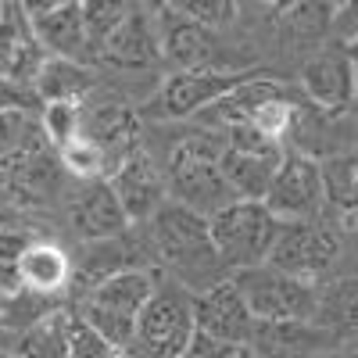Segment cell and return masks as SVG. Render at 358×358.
Listing matches in <instances>:
<instances>
[{"label":"cell","instance_id":"obj_18","mask_svg":"<svg viewBox=\"0 0 358 358\" xmlns=\"http://www.w3.org/2000/svg\"><path fill=\"white\" fill-rule=\"evenodd\" d=\"M301 83H305V94L319 108H330V111L348 108L355 101V65L348 57V47L344 50H322V54L308 57Z\"/></svg>","mask_w":358,"mask_h":358},{"label":"cell","instance_id":"obj_37","mask_svg":"<svg viewBox=\"0 0 358 358\" xmlns=\"http://www.w3.org/2000/svg\"><path fill=\"white\" fill-rule=\"evenodd\" d=\"M236 358H258V355H255L251 348H241V351H236Z\"/></svg>","mask_w":358,"mask_h":358},{"label":"cell","instance_id":"obj_35","mask_svg":"<svg viewBox=\"0 0 358 358\" xmlns=\"http://www.w3.org/2000/svg\"><path fill=\"white\" fill-rule=\"evenodd\" d=\"M15 334H8V330H0V358H4V355H11L15 351Z\"/></svg>","mask_w":358,"mask_h":358},{"label":"cell","instance_id":"obj_16","mask_svg":"<svg viewBox=\"0 0 358 358\" xmlns=\"http://www.w3.org/2000/svg\"><path fill=\"white\" fill-rule=\"evenodd\" d=\"M72 226L79 233V241L97 244V241H115V236L129 233L133 222L108 179H94L72 201Z\"/></svg>","mask_w":358,"mask_h":358},{"label":"cell","instance_id":"obj_12","mask_svg":"<svg viewBox=\"0 0 358 358\" xmlns=\"http://www.w3.org/2000/svg\"><path fill=\"white\" fill-rule=\"evenodd\" d=\"M29 18L36 25V36L47 50V57L57 62H76L90 65V36H86V18L83 4H25Z\"/></svg>","mask_w":358,"mask_h":358},{"label":"cell","instance_id":"obj_14","mask_svg":"<svg viewBox=\"0 0 358 358\" xmlns=\"http://www.w3.org/2000/svg\"><path fill=\"white\" fill-rule=\"evenodd\" d=\"M244 86V76L236 72H172L162 86V111L169 118H187L197 111H212L219 101H226L233 90Z\"/></svg>","mask_w":358,"mask_h":358},{"label":"cell","instance_id":"obj_3","mask_svg":"<svg viewBox=\"0 0 358 358\" xmlns=\"http://www.w3.org/2000/svg\"><path fill=\"white\" fill-rule=\"evenodd\" d=\"M155 287H158V276L151 268H126V273H118V276H111V280H104L90 290L79 301V315L94 326L111 348H118L126 355Z\"/></svg>","mask_w":358,"mask_h":358},{"label":"cell","instance_id":"obj_1","mask_svg":"<svg viewBox=\"0 0 358 358\" xmlns=\"http://www.w3.org/2000/svg\"><path fill=\"white\" fill-rule=\"evenodd\" d=\"M147 241H151L155 262L165 268V276L190 287L194 294L229 280V268L222 265L212 241V222L172 201L147 222Z\"/></svg>","mask_w":358,"mask_h":358},{"label":"cell","instance_id":"obj_32","mask_svg":"<svg viewBox=\"0 0 358 358\" xmlns=\"http://www.w3.org/2000/svg\"><path fill=\"white\" fill-rule=\"evenodd\" d=\"M183 15H190L194 22H201L204 29H222V25H229L233 22V15H236V8L233 4H176Z\"/></svg>","mask_w":358,"mask_h":358},{"label":"cell","instance_id":"obj_24","mask_svg":"<svg viewBox=\"0 0 358 358\" xmlns=\"http://www.w3.org/2000/svg\"><path fill=\"white\" fill-rule=\"evenodd\" d=\"M90 86V72L86 65H76V62H57V57H50V62L43 65L40 79H36V94L43 104L50 101H76L86 94Z\"/></svg>","mask_w":358,"mask_h":358},{"label":"cell","instance_id":"obj_23","mask_svg":"<svg viewBox=\"0 0 358 358\" xmlns=\"http://www.w3.org/2000/svg\"><path fill=\"white\" fill-rule=\"evenodd\" d=\"M15 355L18 358H72L69 355V312L57 308L43 322H36V326H29L25 334H18Z\"/></svg>","mask_w":358,"mask_h":358},{"label":"cell","instance_id":"obj_31","mask_svg":"<svg viewBox=\"0 0 358 358\" xmlns=\"http://www.w3.org/2000/svg\"><path fill=\"white\" fill-rule=\"evenodd\" d=\"M43 101L36 94V86H25L15 79L0 76V111H40Z\"/></svg>","mask_w":358,"mask_h":358},{"label":"cell","instance_id":"obj_2","mask_svg":"<svg viewBox=\"0 0 358 358\" xmlns=\"http://www.w3.org/2000/svg\"><path fill=\"white\" fill-rule=\"evenodd\" d=\"M194 337H197V294L162 276L136 322V337L122 358H183Z\"/></svg>","mask_w":358,"mask_h":358},{"label":"cell","instance_id":"obj_17","mask_svg":"<svg viewBox=\"0 0 358 358\" xmlns=\"http://www.w3.org/2000/svg\"><path fill=\"white\" fill-rule=\"evenodd\" d=\"M248 348L258 358H315L341 344L315 322H255Z\"/></svg>","mask_w":358,"mask_h":358},{"label":"cell","instance_id":"obj_19","mask_svg":"<svg viewBox=\"0 0 358 358\" xmlns=\"http://www.w3.org/2000/svg\"><path fill=\"white\" fill-rule=\"evenodd\" d=\"M136 133H140L136 129V115L129 108H122V104H97L94 111L83 115V136L94 140L115 169L140 151Z\"/></svg>","mask_w":358,"mask_h":358},{"label":"cell","instance_id":"obj_39","mask_svg":"<svg viewBox=\"0 0 358 358\" xmlns=\"http://www.w3.org/2000/svg\"><path fill=\"white\" fill-rule=\"evenodd\" d=\"M4 358H18V355H15V351H11V355H4Z\"/></svg>","mask_w":358,"mask_h":358},{"label":"cell","instance_id":"obj_20","mask_svg":"<svg viewBox=\"0 0 358 358\" xmlns=\"http://www.w3.org/2000/svg\"><path fill=\"white\" fill-rule=\"evenodd\" d=\"M315 326L341 348H358V276H341L319 287Z\"/></svg>","mask_w":358,"mask_h":358},{"label":"cell","instance_id":"obj_15","mask_svg":"<svg viewBox=\"0 0 358 358\" xmlns=\"http://www.w3.org/2000/svg\"><path fill=\"white\" fill-rule=\"evenodd\" d=\"M158 29H162V50L176 65V72H208L215 69V50L219 40L212 29H204L190 15H183L176 4L158 11Z\"/></svg>","mask_w":358,"mask_h":358},{"label":"cell","instance_id":"obj_38","mask_svg":"<svg viewBox=\"0 0 358 358\" xmlns=\"http://www.w3.org/2000/svg\"><path fill=\"white\" fill-rule=\"evenodd\" d=\"M355 255H358V229H355Z\"/></svg>","mask_w":358,"mask_h":358},{"label":"cell","instance_id":"obj_10","mask_svg":"<svg viewBox=\"0 0 358 358\" xmlns=\"http://www.w3.org/2000/svg\"><path fill=\"white\" fill-rule=\"evenodd\" d=\"M197 334L229 348H248L255 334V315L233 280H222L197 294Z\"/></svg>","mask_w":358,"mask_h":358},{"label":"cell","instance_id":"obj_36","mask_svg":"<svg viewBox=\"0 0 358 358\" xmlns=\"http://www.w3.org/2000/svg\"><path fill=\"white\" fill-rule=\"evenodd\" d=\"M348 57H351V65H355V97H358V40L348 43Z\"/></svg>","mask_w":358,"mask_h":358},{"label":"cell","instance_id":"obj_11","mask_svg":"<svg viewBox=\"0 0 358 358\" xmlns=\"http://www.w3.org/2000/svg\"><path fill=\"white\" fill-rule=\"evenodd\" d=\"M50 62L36 25L29 18L25 4H4V15H0V76L36 86L43 65Z\"/></svg>","mask_w":358,"mask_h":358},{"label":"cell","instance_id":"obj_5","mask_svg":"<svg viewBox=\"0 0 358 358\" xmlns=\"http://www.w3.org/2000/svg\"><path fill=\"white\" fill-rule=\"evenodd\" d=\"M219 158H222V147L219 151H204V147H194V143L179 147L169 165V201L208 222L219 212H226L229 204L241 201L236 190L229 187Z\"/></svg>","mask_w":358,"mask_h":358},{"label":"cell","instance_id":"obj_13","mask_svg":"<svg viewBox=\"0 0 358 358\" xmlns=\"http://www.w3.org/2000/svg\"><path fill=\"white\" fill-rule=\"evenodd\" d=\"M101 62L115 69H155L165 62L162 50V29H158V11L147 8H129L122 25L111 33V40L101 50Z\"/></svg>","mask_w":358,"mask_h":358},{"label":"cell","instance_id":"obj_26","mask_svg":"<svg viewBox=\"0 0 358 358\" xmlns=\"http://www.w3.org/2000/svg\"><path fill=\"white\" fill-rule=\"evenodd\" d=\"M40 122H43L47 140L65 147L76 136H83V108L76 101H50V104L40 108Z\"/></svg>","mask_w":358,"mask_h":358},{"label":"cell","instance_id":"obj_40","mask_svg":"<svg viewBox=\"0 0 358 358\" xmlns=\"http://www.w3.org/2000/svg\"><path fill=\"white\" fill-rule=\"evenodd\" d=\"M0 15H4V4H0Z\"/></svg>","mask_w":358,"mask_h":358},{"label":"cell","instance_id":"obj_6","mask_svg":"<svg viewBox=\"0 0 358 358\" xmlns=\"http://www.w3.org/2000/svg\"><path fill=\"white\" fill-rule=\"evenodd\" d=\"M280 226L283 222L268 212L265 201H236L226 212H219L212 219V241L229 276L241 268L265 265L280 236Z\"/></svg>","mask_w":358,"mask_h":358},{"label":"cell","instance_id":"obj_29","mask_svg":"<svg viewBox=\"0 0 358 358\" xmlns=\"http://www.w3.org/2000/svg\"><path fill=\"white\" fill-rule=\"evenodd\" d=\"M69 355L72 358H122V351L111 348L79 312H69Z\"/></svg>","mask_w":358,"mask_h":358},{"label":"cell","instance_id":"obj_7","mask_svg":"<svg viewBox=\"0 0 358 358\" xmlns=\"http://www.w3.org/2000/svg\"><path fill=\"white\" fill-rule=\"evenodd\" d=\"M341 258V233L330 222H283L268 265L297 280L319 283Z\"/></svg>","mask_w":358,"mask_h":358},{"label":"cell","instance_id":"obj_27","mask_svg":"<svg viewBox=\"0 0 358 358\" xmlns=\"http://www.w3.org/2000/svg\"><path fill=\"white\" fill-rule=\"evenodd\" d=\"M129 15L126 4H83V18H86V36H90V57L94 62H101V50L104 43L111 40V33L118 25H122V18Z\"/></svg>","mask_w":358,"mask_h":358},{"label":"cell","instance_id":"obj_4","mask_svg":"<svg viewBox=\"0 0 358 358\" xmlns=\"http://www.w3.org/2000/svg\"><path fill=\"white\" fill-rule=\"evenodd\" d=\"M229 280L248 301L255 322H315L322 283H308L290 273H280L268 262L255 268H241Z\"/></svg>","mask_w":358,"mask_h":358},{"label":"cell","instance_id":"obj_33","mask_svg":"<svg viewBox=\"0 0 358 358\" xmlns=\"http://www.w3.org/2000/svg\"><path fill=\"white\" fill-rule=\"evenodd\" d=\"M236 351H241V348H229V344H219L212 337L197 334L194 344L183 351V358H236Z\"/></svg>","mask_w":358,"mask_h":358},{"label":"cell","instance_id":"obj_28","mask_svg":"<svg viewBox=\"0 0 358 358\" xmlns=\"http://www.w3.org/2000/svg\"><path fill=\"white\" fill-rule=\"evenodd\" d=\"M62 162H65V169H69L72 176L86 179V183L101 179V176H104V169H108L104 151H101V147H97L94 140H86V136H76L72 143H65V147H62Z\"/></svg>","mask_w":358,"mask_h":358},{"label":"cell","instance_id":"obj_30","mask_svg":"<svg viewBox=\"0 0 358 358\" xmlns=\"http://www.w3.org/2000/svg\"><path fill=\"white\" fill-rule=\"evenodd\" d=\"M29 244H33L29 233L0 226V290L18 287V265H22V255L29 251Z\"/></svg>","mask_w":358,"mask_h":358},{"label":"cell","instance_id":"obj_25","mask_svg":"<svg viewBox=\"0 0 358 358\" xmlns=\"http://www.w3.org/2000/svg\"><path fill=\"white\" fill-rule=\"evenodd\" d=\"M322 179H326V197L330 204L355 212L358 208V158L355 155H337L322 162Z\"/></svg>","mask_w":358,"mask_h":358},{"label":"cell","instance_id":"obj_21","mask_svg":"<svg viewBox=\"0 0 358 358\" xmlns=\"http://www.w3.org/2000/svg\"><path fill=\"white\" fill-rule=\"evenodd\" d=\"M69 283H72V262L62 248H54L47 241L29 244V251L22 255V265H18V287L43 294V297H54Z\"/></svg>","mask_w":358,"mask_h":358},{"label":"cell","instance_id":"obj_8","mask_svg":"<svg viewBox=\"0 0 358 358\" xmlns=\"http://www.w3.org/2000/svg\"><path fill=\"white\" fill-rule=\"evenodd\" d=\"M265 204L280 222H319L326 215V204H330L326 179H322V162H315L301 151H287Z\"/></svg>","mask_w":358,"mask_h":358},{"label":"cell","instance_id":"obj_9","mask_svg":"<svg viewBox=\"0 0 358 358\" xmlns=\"http://www.w3.org/2000/svg\"><path fill=\"white\" fill-rule=\"evenodd\" d=\"M111 190L122 201L129 222H151L162 208L169 204V172L158 169V162L151 155L136 151L133 158H126L111 172Z\"/></svg>","mask_w":358,"mask_h":358},{"label":"cell","instance_id":"obj_34","mask_svg":"<svg viewBox=\"0 0 358 358\" xmlns=\"http://www.w3.org/2000/svg\"><path fill=\"white\" fill-rule=\"evenodd\" d=\"M315 358H358V348H330V351H319Z\"/></svg>","mask_w":358,"mask_h":358},{"label":"cell","instance_id":"obj_22","mask_svg":"<svg viewBox=\"0 0 358 358\" xmlns=\"http://www.w3.org/2000/svg\"><path fill=\"white\" fill-rule=\"evenodd\" d=\"M47 143L40 111H0V169L25 165Z\"/></svg>","mask_w":358,"mask_h":358}]
</instances>
